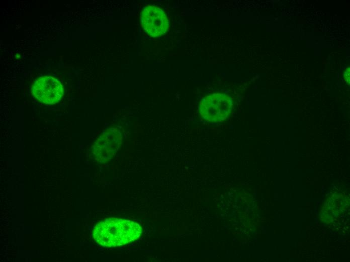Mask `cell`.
<instances>
[{
  "instance_id": "3957f363",
  "label": "cell",
  "mask_w": 350,
  "mask_h": 262,
  "mask_svg": "<svg viewBox=\"0 0 350 262\" xmlns=\"http://www.w3.org/2000/svg\"><path fill=\"white\" fill-rule=\"evenodd\" d=\"M33 95L40 102L55 104L61 99L63 87L61 83L51 76L39 78L32 87Z\"/></svg>"
},
{
  "instance_id": "277c9868",
  "label": "cell",
  "mask_w": 350,
  "mask_h": 262,
  "mask_svg": "<svg viewBox=\"0 0 350 262\" xmlns=\"http://www.w3.org/2000/svg\"><path fill=\"white\" fill-rule=\"evenodd\" d=\"M141 20L144 30L153 37L161 36L168 28V21L164 12L155 6L145 7Z\"/></svg>"
},
{
  "instance_id": "6da1fadb",
  "label": "cell",
  "mask_w": 350,
  "mask_h": 262,
  "mask_svg": "<svg viewBox=\"0 0 350 262\" xmlns=\"http://www.w3.org/2000/svg\"><path fill=\"white\" fill-rule=\"evenodd\" d=\"M142 233L139 224L129 220L115 218L98 223L93 231L94 239L104 247H117L137 239Z\"/></svg>"
},
{
  "instance_id": "7a4b0ae2",
  "label": "cell",
  "mask_w": 350,
  "mask_h": 262,
  "mask_svg": "<svg viewBox=\"0 0 350 262\" xmlns=\"http://www.w3.org/2000/svg\"><path fill=\"white\" fill-rule=\"evenodd\" d=\"M199 112L202 119L209 122L225 120L232 109V101L229 96L222 93H214L202 99Z\"/></svg>"
}]
</instances>
